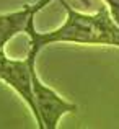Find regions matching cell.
I'll return each instance as SVG.
<instances>
[{
    "label": "cell",
    "instance_id": "cell-1",
    "mask_svg": "<svg viewBox=\"0 0 119 129\" xmlns=\"http://www.w3.org/2000/svg\"><path fill=\"white\" fill-rule=\"evenodd\" d=\"M67 12V18L59 28L47 33H39L34 28V16L28 21L25 33L29 38L28 52L38 54L43 47L54 43H73V44H98V46L119 47V23L113 18L106 5L96 13L87 15L73 10L65 0H60Z\"/></svg>",
    "mask_w": 119,
    "mask_h": 129
},
{
    "label": "cell",
    "instance_id": "cell-2",
    "mask_svg": "<svg viewBox=\"0 0 119 129\" xmlns=\"http://www.w3.org/2000/svg\"><path fill=\"white\" fill-rule=\"evenodd\" d=\"M33 96L36 105L34 119L41 129H56L62 116L77 111L75 105L64 100L57 91L39 79L36 74V66L33 67Z\"/></svg>",
    "mask_w": 119,
    "mask_h": 129
},
{
    "label": "cell",
    "instance_id": "cell-3",
    "mask_svg": "<svg viewBox=\"0 0 119 129\" xmlns=\"http://www.w3.org/2000/svg\"><path fill=\"white\" fill-rule=\"evenodd\" d=\"M36 54L28 52L26 59H10L5 49L0 51V82L12 87L29 106L33 116H36V105L33 96V67L36 66Z\"/></svg>",
    "mask_w": 119,
    "mask_h": 129
},
{
    "label": "cell",
    "instance_id": "cell-4",
    "mask_svg": "<svg viewBox=\"0 0 119 129\" xmlns=\"http://www.w3.org/2000/svg\"><path fill=\"white\" fill-rule=\"evenodd\" d=\"M36 15L33 5H23L16 12L0 13V51L5 49L10 39L16 35L25 33L28 21Z\"/></svg>",
    "mask_w": 119,
    "mask_h": 129
},
{
    "label": "cell",
    "instance_id": "cell-5",
    "mask_svg": "<svg viewBox=\"0 0 119 129\" xmlns=\"http://www.w3.org/2000/svg\"><path fill=\"white\" fill-rule=\"evenodd\" d=\"M51 2H54V0H38V2H34V3H31L33 5V8H34V12L36 13H39L41 10L44 8V7H47ZM82 3H85V5H90V0H80Z\"/></svg>",
    "mask_w": 119,
    "mask_h": 129
}]
</instances>
